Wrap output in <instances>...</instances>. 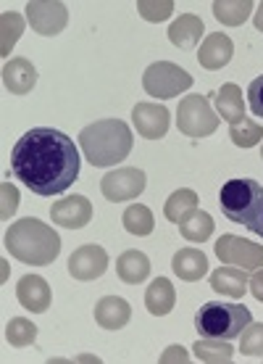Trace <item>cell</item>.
I'll use <instances>...</instances> for the list:
<instances>
[{
    "mask_svg": "<svg viewBox=\"0 0 263 364\" xmlns=\"http://www.w3.org/2000/svg\"><path fill=\"white\" fill-rule=\"evenodd\" d=\"M79 151L74 140L53 127L24 132L11 151V169L35 196H61L79 177Z\"/></svg>",
    "mask_w": 263,
    "mask_h": 364,
    "instance_id": "6da1fadb",
    "label": "cell"
},
{
    "mask_svg": "<svg viewBox=\"0 0 263 364\" xmlns=\"http://www.w3.org/2000/svg\"><path fill=\"white\" fill-rule=\"evenodd\" d=\"M6 251L21 264L29 267H47L61 254V237L50 225L40 219H21L11 225L6 232Z\"/></svg>",
    "mask_w": 263,
    "mask_h": 364,
    "instance_id": "7a4b0ae2",
    "label": "cell"
},
{
    "mask_svg": "<svg viewBox=\"0 0 263 364\" xmlns=\"http://www.w3.org/2000/svg\"><path fill=\"white\" fill-rule=\"evenodd\" d=\"M132 129L121 119H100L79 132V146L92 166H113L132 151Z\"/></svg>",
    "mask_w": 263,
    "mask_h": 364,
    "instance_id": "3957f363",
    "label": "cell"
},
{
    "mask_svg": "<svg viewBox=\"0 0 263 364\" xmlns=\"http://www.w3.org/2000/svg\"><path fill=\"white\" fill-rule=\"evenodd\" d=\"M253 322L250 309L245 304H227V301H208L195 314V328L203 338H218V341H235L242 336V330Z\"/></svg>",
    "mask_w": 263,
    "mask_h": 364,
    "instance_id": "277c9868",
    "label": "cell"
},
{
    "mask_svg": "<svg viewBox=\"0 0 263 364\" xmlns=\"http://www.w3.org/2000/svg\"><path fill=\"white\" fill-rule=\"evenodd\" d=\"M263 198L261 182L255 180H229L221 185L218 193V206L224 211V217L235 225H250L258 214Z\"/></svg>",
    "mask_w": 263,
    "mask_h": 364,
    "instance_id": "5b68a950",
    "label": "cell"
},
{
    "mask_svg": "<svg viewBox=\"0 0 263 364\" xmlns=\"http://www.w3.org/2000/svg\"><path fill=\"white\" fill-rule=\"evenodd\" d=\"M142 87L150 98H177L192 87V77L172 61H155L142 74Z\"/></svg>",
    "mask_w": 263,
    "mask_h": 364,
    "instance_id": "8992f818",
    "label": "cell"
},
{
    "mask_svg": "<svg viewBox=\"0 0 263 364\" xmlns=\"http://www.w3.org/2000/svg\"><path fill=\"white\" fill-rule=\"evenodd\" d=\"M177 127L187 137H208L218 129V119L203 95H187L179 100Z\"/></svg>",
    "mask_w": 263,
    "mask_h": 364,
    "instance_id": "52a82bcc",
    "label": "cell"
},
{
    "mask_svg": "<svg viewBox=\"0 0 263 364\" xmlns=\"http://www.w3.org/2000/svg\"><path fill=\"white\" fill-rule=\"evenodd\" d=\"M145 172L142 169H135V166H121V169H113L108 172L103 180H100V191L108 200L113 203H121V200H132L137 198L140 193L145 191Z\"/></svg>",
    "mask_w": 263,
    "mask_h": 364,
    "instance_id": "ba28073f",
    "label": "cell"
},
{
    "mask_svg": "<svg viewBox=\"0 0 263 364\" xmlns=\"http://www.w3.org/2000/svg\"><path fill=\"white\" fill-rule=\"evenodd\" d=\"M216 256L224 264L242 267V269H258L263 267V246H255L250 240L237 235H221L216 243Z\"/></svg>",
    "mask_w": 263,
    "mask_h": 364,
    "instance_id": "9c48e42d",
    "label": "cell"
},
{
    "mask_svg": "<svg viewBox=\"0 0 263 364\" xmlns=\"http://www.w3.org/2000/svg\"><path fill=\"white\" fill-rule=\"evenodd\" d=\"M106 269H108V254L103 246L87 243V246H79L69 256V274L74 280H98Z\"/></svg>",
    "mask_w": 263,
    "mask_h": 364,
    "instance_id": "30bf717a",
    "label": "cell"
},
{
    "mask_svg": "<svg viewBox=\"0 0 263 364\" xmlns=\"http://www.w3.org/2000/svg\"><path fill=\"white\" fill-rule=\"evenodd\" d=\"M172 114L161 103H137L132 109V122H135L137 132L145 140H158L169 132V122Z\"/></svg>",
    "mask_w": 263,
    "mask_h": 364,
    "instance_id": "8fae6325",
    "label": "cell"
},
{
    "mask_svg": "<svg viewBox=\"0 0 263 364\" xmlns=\"http://www.w3.org/2000/svg\"><path fill=\"white\" fill-rule=\"evenodd\" d=\"M27 18L35 32H40V35H45V37H53L66 27L69 14H66L64 3H55V0L53 3H29Z\"/></svg>",
    "mask_w": 263,
    "mask_h": 364,
    "instance_id": "7c38bea8",
    "label": "cell"
},
{
    "mask_svg": "<svg viewBox=\"0 0 263 364\" xmlns=\"http://www.w3.org/2000/svg\"><path fill=\"white\" fill-rule=\"evenodd\" d=\"M16 299L24 309L43 314V311L50 309L53 293H50V285H47L45 277H40V274H24L16 285Z\"/></svg>",
    "mask_w": 263,
    "mask_h": 364,
    "instance_id": "4fadbf2b",
    "label": "cell"
},
{
    "mask_svg": "<svg viewBox=\"0 0 263 364\" xmlns=\"http://www.w3.org/2000/svg\"><path fill=\"white\" fill-rule=\"evenodd\" d=\"M50 217H53L55 225L69 230H79L84 225H90L92 219V203L84 196H69V198L53 203L50 209Z\"/></svg>",
    "mask_w": 263,
    "mask_h": 364,
    "instance_id": "5bb4252c",
    "label": "cell"
},
{
    "mask_svg": "<svg viewBox=\"0 0 263 364\" xmlns=\"http://www.w3.org/2000/svg\"><path fill=\"white\" fill-rule=\"evenodd\" d=\"M232 55H235L232 40H229L227 35H221V32H213V35H208L200 43L198 61L203 69L216 72V69H221V66H227L229 61H232Z\"/></svg>",
    "mask_w": 263,
    "mask_h": 364,
    "instance_id": "9a60e30c",
    "label": "cell"
},
{
    "mask_svg": "<svg viewBox=\"0 0 263 364\" xmlns=\"http://www.w3.org/2000/svg\"><path fill=\"white\" fill-rule=\"evenodd\" d=\"M3 85L13 95H27L37 85V69L27 58H11L3 66Z\"/></svg>",
    "mask_w": 263,
    "mask_h": 364,
    "instance_id": "2e32d148",
    "label": "cell"
},
{
    "mask_svg": "<svg viewBox=\"0 0 263 364\" xmlns=\"http://www.w3.org/2000/svg\"><path fill=\"white\" fill-rule=\"evenodd\" d=\"M132 317V309L124 299L118 296H106L95 304V322L103 330H121Z\"/></svg>",
    "mask_w": 263,
    "mask_h": 364,
    "instance_id": "e0dca14e",
    "label": "cell"
},
{
    "mask_svg": "<svg viewBox=\"0 0 263 364\" xmlns=\"http://www.w3.org/2000/svg\"><path fill=\"white\" fill-rule=\"evenodd\" d=\"M172 269L179 280L198 282L200 277H206V272H208V259H206V254L198 251V248H181V251L174 254Z\"/></svg>",
    "mask_w": 263,
    "mask_h": 364,
    "instance_id": "ac0fdd59",
    "label": "cell"
},
{
    "mask_svg": "<svg viewBox=\"0 0 263 364\" xmlns=\"http://www.w3.org/2000/svg\"><path fill=\"white\" fill-rule=\"evenodd\" d=\"M247 274L245 269H240V267H218L216 272L211 274V288L221 296H229V299H242L247 293Z\"/></svg>",
    "mask_w": 263,
    "mask_h": 364,
    "instance_id": "d6986e66",
    "label": "cell"
},
{
    "mask_svg": "<svg viewBox=\"0 0 263 364\" xmlns=\"http://www.w3.org/2000/svg\"><path fill=\"white\" fill-rule=\"evenodd\" d=\"M174 304H177V291H174L172 280H166V277H155L145 291L147 311L155 314V317H166V314L174 309Z\"/></svg>",
    "mask_w": 263,
    "mask_h": 364,
    "instance_id": "ffe728a7",
    "label": "cell"
},
{
    "mask_svg": "<svg viewBox=\"0 0 263 364\" xmlns=\"http://www.w3.org/2000/svg\"><path fill=\"white\" fill-rule=\"evenodd\" d=\"M203 37V18L195 16V14H181L172 27H169V40H172L177 48H195Z\"/></svg>",
    "mask_w": 263,
    "mask_h": 364,
    "instance_id": "44dd1931",
    "label": "cell"
},
{
    "mask_svg": "<svg viewBox=\"0 0 263 364\" xmlns=\"http://www.w3.org/2000/svg\"><path fill=\"white\" fill-rule=\"evenodd\" d=\"M116 274L121 277V282L137 285L150 274V259L142 251H124L116 259Z\"/></svg>",
    "mask_w": 263,
    "mask_h": 364,
    "instance_id": "7402d4cb",
    "label": "cell"
},
{
    "mask_svg": "<svg viewBox=\"0 0 263 364\" xmlns=\"http://www.w3.org/2000/svg\"><path fill=\"white\" fill-rule=\"evenodd\" d=\"M216 109L221 119H227L229 124H235L240 119H245V103H242V90L235 82L224 85L216 92Z\"/></svg>",
    "mask_w": 263,
    "mask_h": 364,
    "instance_id": "603a6c76",
    "label": "cell"
},
{
    "mask_svg": "<svg viewBox=\"0 0 263 364\" xmlns=\"http://www.w3.org/2000/svg\"><path fill=\"white\" fill-rule=\"evenodd\" d=\"M179 232H181V237L190 240V243H206V240L213 235V219H211V214H206V211L195 209L179 222Z\"/></svg>",
    "mask_w": 263,
    "mask_h": 364,
    "instance_id": "cb8c5ba5",
    "label": "cell"
},
{
    "mask_svg": "<svg viewBox=\"0 0 263 364\" xmlns=\"http://www.w3.org/2000/svg\"><path fill=\"white\" fill-rule=\"evenodd\" d=\"M250 14H253V3L250 0H218V3H213V16L221 24H229V27L245 24V18Z\"/></svg>",
    "mask_w": 263,
    "mask_h": 364,
    "instance_id": "d4e9b609",
    "label": "cell"
},
{
    "mask_svg": "<svg viewBox=\"0 0 263 364\" xmlns=\"http://www.w3.org/2000/svg\"><path fill=\"white\" fill-rule=\"evenodd\" d=\"M195 356L198 362H232L235 359V348L229 346V341H218V338H203L195 343Z\"/></svg>",
    "mask_w": 263,
    "mask_h": 364,
    "instance_id": "484cf974",
    "label": "cell"
},
{
    "mask_svg": "<svg viewBox=\"0 0 263 364\" xmlns=\"http://www.w3.org/2000/svg\"><path fill=\"white\" fill-rule=\"evenodd\" d=\"M121 225L127 228V232H132V235H150L155 228L153 222V214H150V209L147 206H142V203H132V206H127V211H124V217H121Z\"/></svg>",
    "mask_w": 263,
    "mask_h": 364,
    "instance_id": "4316f807",
    "label": "cell"
},
{
    "mask_svg": "<svg viewBox=\"0 0 263 364\" xmlns=\"http://www.w3.org/2000/svg\"><path fill=\"white\" fill-rule=\"evenodd\" d=\"M195 209H198V193L184 188V191L172 193V198L166 200V206H164V214L169 222H177V225H179L181 219Z\"/></svg>",
    "mask_w": 263,
    "mask_h": 364,
    "instance_id": "83f0119b",
    "label": "cell"
},
{
    "mask_svg": "<svg viewBox=\"0 0 263 364\" xmlns=\"http://www.w3.org/2000/svg\"><path fill=\"white\" fill-rule=\"evenodd\" d=\"M35 338H37V325H32L27 317H13L6 325V341H9L11 346L27 348L35 343Z\"/></svg>",
    "mask_w": 263,
    "mask_h": 364,
    "instance_id": "f1b7e54d",
    "label": "cell"
},
{
    "mask_svg": "<svg viewBox=\"0 0 263 364\" xmlns=\"http://www.w3.org/2000/svg\"><path fill=\"white\" fill-rule=\"evenodd\" d=\"M229 137L232 143L240 148H253L258 146V140L263 137V127L253 119H240L235 124H229Z\"/></svg>",
    "mask_w": 263,
    "mask_h": 364,
    "instance_id": "f546056e",
    "label": "cell"
},
{
    "mask_svg": "<svg viewBox=\"0 0 263 364\" xmlns=\"http://www.w3.org/2000/svg\"><path fill=\"white\" fill-rule=\"evenodd\" d=\"M240 351L245 356H263V322H250V325L242 330Z\"/></svg>",
    "mask_w": 263,
    "mask_h": 364,
    "instance_id": "4dcf8cb0",
    "label": "cell"
},
{
    "mask_svg": "<svg viewBox=\"0 0 263 364\" xmlns=\"http://www.w3.org/2000/svg\"><path fill=\"white\" fill-rule=\"evenodd\" d=\"M21 29H24V21L18 14H3V55L11 53V48L16 46L18 35H21Z\"/></svg>",
    "mask_w": 263,
    "mask_h": 364,
    "instance_id": "1f68e13d",
    "label": "cell"
},
{
    "mask_svg": "<svg viewBox=\"0 0 263 364\" xmlns=\"http://www.w3.org/2000/svg\"><path fill=\"white\" fill-rule=\"evenodd\" d=\"M137 9H140V14H142L147 21H164V18H169L174 6L172 3H158V6H155V3H145V0H142Z\"/></svg>",
    "mask_w": 263,
    "mask_h": 364,
    "instance_id": "d6a6232c",
    "label": "cell"
},
{
    "mask_svg": "<svg viewBox=\"0 0 263 364\" xmlns=\"http://www.w3.org/2000/svg\"><path fill=\"white\" fill-rule=\"evenodd\" d=\"M247 103H250V111H253L255 117L263 119V74L255 77L250 87H247Z\"/></svg>",
    "mask_w": 263,
    "mask_h": 364,
    "instance_id": "836d02e7",
    "label": "cell"
},
{
    "mask_svg": "<svg viewBox=\"0 0 263 364\" xmlns=\"http://www.w3.org/2000/svg\"><path fill=\"white\" fill-rule=\"evenodd\" d=\"M16 206H18V191L13 185H9V182H3V214L0 217L9 219L16 211Z\"/></svg>",
    "mask_w": 263,
    "mask_h": 364,
    "instance_id": "e575fe53",
    "label": "cell"
},
{
    "mask_svg": "<svg viewBox=\"0 0 263 364\" xmlns=\"http://www.w3.org/2000/svg\"><path fill=\"white\" fill-rule=\"evenodd\" d=\"M247 291L263 304V269H255V274L250 277V282H247Z\"/></svg>",
    "mask_w": 263,
    "mask_h": 364,
    "instance_id": "d590c367",
    "label": "cell"
},
{
    "mask_svg": "<svg viewBox=\"0 0 263 364\" xmlns=\"http://www.w3.org/2000/svg\"><path fill=\"white\" fill-rule=\"evenodd\" d=\"M247 230L263 237V198H261V206H258V214H255V219L250 222V225H247Z\"/></svg>",
    "mask_w": 263,
    "mask_h": 364,
    "instance_id": "8d00e7d4",
    "label": "cell"
},
{
    "mask_svg": "<svg viewBox=\"0 0 263 364\" xmlns=\"http://www.w3.org/2000/svg\"><path fill=\"white\" fill-rule=\"evenodd\" d=\"M172 359H179V362H187L190 356L184 354V348H181V346H172V348H169V354H164V362H172Z\"/></svg>",
    "mask_w": 263,
    "mask_h": 364,
    "instance_id": "74e56055",
    "label": "cell"
},
{
    "mask_svg": "<svg viewBox=\"0 0 263 364\" xmlns=\"http://www.w3.org/2000/svg\"><path fill=\"white\" fill-rule=\"evenodd\" d=\"M253 18H255V29H258V32H263V3L258 6V11L253 14Z\"/></svg>",
    "mask_w": 263,
    "mask_h": 364,
    "instance_id": "f35d334b",
    "label": "cell"
},
{
    "mask_svg": "<svg viewBox=\"0 0 263 364\" xmlns=\"http://www.w3.org/2000/svg\"><path fill=\"white\" fill-rule=\"evenodd\" d=\"M261 156H263V148H261Z\"/></svg>",
    "mask_w": 263,
    "mask_h": 364,
    "instance_id": "ab89813d",
    "label": "cell"
}]
</instances>
